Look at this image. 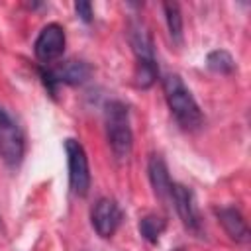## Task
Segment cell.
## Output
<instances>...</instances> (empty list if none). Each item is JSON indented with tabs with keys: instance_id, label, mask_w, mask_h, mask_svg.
<instances>
[{
	"instance_id": "obj_1",
	"label": "cell",
	"mask_w": 251,
	"mask_h": 251,
	"mask_svg": "<svg viewBox=\"0 0 251 251\" xmlns=\"http://www.w3.org/2000/svg\"><path fill=\"white\" fill-rule=\"evenodd\" d=\"M163 92L169 104L171 114L178 122V126L186 131H196L204 124L202 110L194 100L188 86L182 82L178 75H167L163 78Z\"/></svg>"
},
{
	"instance_id": "obj_2",
	"label": "cell",
	"mask_w": 251,
	"mask_h": 251,
	"mask_svg": "<svg viewBox=\"0 0 251 251\" xmlns=\"http://www.w3.org/2000/svg\"><path fill=\"white\" fill-rule=\"evenodd\" d=\"M106 137L112 153L118 159H127L133 147V131L129 124V110L120 100H110L104 110Z\"/></svg>"
},
{
	"instance_id": "obj_3",
	"label": "cell",
	"mask_w": 251,
	"mask_h": 251,
	"mask_svg": "<svg viewBox=\"0 0 251 251\" xmlns=\"http://www.w3.org/2000/svg\"><path fill=\"white\" fill-rule=\"evenodd\" d=\"M129 43L135 53V84L139 88H149L159 75L157 63H155V53H153V39L147 27L141 22H131L129 24Z\"/></svg>"
},
{
	"instance_id": "obj_4",
	"label": "cell",
	"mask_w": 251,
	"mask_h": 251,
	"mask_svg": "<svg viewBox=\"0 0 251 251\" xmlns=\"http://www.w3.org/2000/svg\"><path fill=\"white\" fill-rule=\"evenodd\" d=\"M24 153H25V139H24L20 126L6 110L0 108V157L2 161L8 167L16 169L24 161Z\"/></svg>"
},
{
	"instance_id": "obj_5",
	"label": "cell",
	"mask_w": 251,
	"mask_h": 251,
	"mask_svg": "<svg viewBox=\"0 0 251 251\" xmlns=\"http://www.w3.org/2000/svg\"><path fill=\"white\" fill-rule=\"evenodd\" d=\"M65 153L69 167V186L76 196H86L90 188V169L86 151L80 145V141L69 137L65 141Z\"/></svg>"
},
{
	"instance_id": "obj_6",
	"label": "cell",
	"mask_w": 251,
	"mask_h": 251,
	"mask_svg": "<svg viewBox=\"0 0 251 251\" xmlns=\"http://www.w3.org/2000/svg\"><path fill=\"white\" fill-rule=\"evenodd\" d=\"M171 200H173V206H175L178 218L182 220L184 227L188 231L200 235L202 233V220H200V212H198V206H196L194 192L188 186H184V184L173 182Z\"/></svg>"
},
{
	"instance_id": "obj_7",
	"label": "cell",
	"mask_w": 251,
	"mask_h": 251,
	"mask_svg": "<svg viewBox=\"0 0 251 251\" xmlns=\"http://www.w3.org/2000/svg\"><path fill=\"white\" fill-rule=\"evenodd\" d=\"M65 43H67V37H65L63 25L47 24L39 31V35L35 39V45H33L37 61L43 63V65H49L53 61H57L65 51Z\"/></svg>"
},
{
	"instance_id": "obj_8",
	"label": "cell",
	"mask_w": 251,
	"mask_h": 251,
	"mask_svg": "<svg viewBox=\"0 0 251 251\" xmlns=\"http://www.w3.org/2000/svg\"><path fill=\"white\" fill-rule=\"evenodd\" d=\"M122 218H124V212L114 198H100L94 204L92 214H90L92 227L96 229L100 237H112L116 229L120 227Z\"/></svg>"
},
{
	"instance_id": "obj_9",
	"label": "cell",
	"mask_w": 251,
	"mask_h": 251,
	"mask_svg": "<svg viewBox=\"0 0 251 251\" xmlns=\"http://www.w3.org/2000/svg\"><path fill=\"white\" fill-rule=\"evenodd\" d=\"M88 75H90V67L86 63H82V61H69L63 67H59V69L41 71L43 82H45V86L49 88L51 94H55L57 84H61V82L80 84V82H84L88 78Z\"/></svg>"
},
{
	"instance_id": "obj_10",
	"label": "cell",
	"mask_w": 251,
	"mask_h": 251,
	"mask_svg": "<svg viewBox=\"0 0 251 251\" xmlns=\"http://www.w3.org/2000/svg\"><path fill=\"white\" fill-rule=\"evenodd\" d=\"M216 216L220 220V224L224 226V229L227 231V235L237 241V243H245L249 239V227L241 216V212L233 206H227V208H218L216 210Z\"/></svg>"
},
{
	"instance_id": "obj_11",
	"label": "cell",
	"mask_w": 251,
	"mask_h": 251,
	"mask_svg": "<svg viewBox=\"0 0 251 251\" xmlns=\"http://www.w3.org/2000/svg\"><path fill=\"white\" fill-rule=\"evenodd\" d=\"M147 173H149V180H151V186L155 190V194L165 200L169 198L171 200V188H173V180L169 176V169H167V163L163 161L161 155H151L149 159V167H147Z\"/></svg>"
},
{
	"instance_id": "obj_12",
	"label": "cell",
	"mask_w": 251,
	"mask_h": 251,
	"mask_svg": "<svg viewBox=\"0 0 251 251\" xmlns=\"http://www.w3.org/2000/svg\"><path fill=\"white\" fill-rule=\"evenodd\" d=\"M167 227V220L157 216V214H147L139 220V231L143 235V239H147L149 243H157L161 233Z\"/></svg>"
},
{
	"instance_id": "obj_13",
	"label": "cell",
	"mask_w": 251,
	"mask_h": 251,
	"mask_svg": "<svg viewBox=\"0 0 251 251\" xmlns=\"http://www.w3.org/2000/svg\"><path fill=\"white\" fill-rule=\"evenodd\" d=\"M163 10H165V20H167L171 39L175 43H182V16H180L178 4L176 2H165Z\"/></svg>"
},
{
	"instance_id": "obj_14",
	"label": "cell",
	"mask_w": 251,
	"mask_h": 251,
	"mask_svg": "<svg viewBox=\"0 0 251 251\" xmlns=\"http://www.w3.org/2000/svg\"><path fill=\"white\" fill-rule=\"evenodd\" d=\"M206 65H208L210 71L220 73V75H229V73H233V69H235L233 57H231L226 49H216V51L208 53Z\"/></svg>"
},
{
	"instance_id": "obj_15",
	"label": "cell",
	"mask_w": 251,
	"mask_h": 251,
	"mask_svg": "<svg viewBox=\"0 0 251 251\" xmlns=\"http://www.w3.org/2000/svg\"><path fill=\"white\" fill-rule=\"evenodd\" d=\"M75 10H76V14L80 16L82 22H86V24L92 22V16L94 14H92V4L90 2H76L75 4Z\"/></svg>"
}]
</instances>
